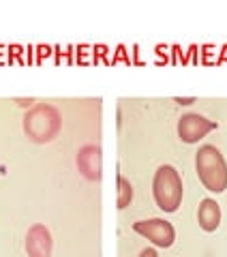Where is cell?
<instances>
[{
  "label": "cell",
  "instance_id": "6",
  "mask_svg": "<svg viewBox=\"0 0 227 257\" xmlns=\"http://www.w3.org/2000/svg\"><path fill=\"white\" fill-rule=\"evenodd\" d=\"M52 248H54V240H52L50 229L41 223L32 225L26 234L28 257H52Z\"/></svg>",
  "mask_w": 227,
  "mask_h": 257
},
{
  "label": "cell",
  "instance_id": "10",
  "mask_svg": "<svg viewBox=\"0 0 227 257\" xmlns=\"http://www.w3.org/2000/svg\"><path fill=\"white\" fill-rule=\"evenodd\" d=\"M140 257H159V253L152 246H148V248H144V251L140 253Z\"/></svg>",
  "mask_w": 227,
  "mask_h": 257
},
{
  "label": "cell",
  "instance_id": "1",
  "mask_svg": "<svg viewBox=\"0 0 227 257\" xmlns=\"http://www.w3.org/2000/svg\"><path fill=\"white\" fill-rule=\"evenodd\" d=\"M195 170L199 176V182L208 191L223 193L227 189V163L221 150L212 144H204L195 155Z\"/></svg>",
  "mask_w": 227,
  "mask_h": 257
},
{
  "label": "cell",
  "instance_id": "9",
  "mask_svg": "<svg viewBox=\"0 0 227 257\" xmlns=\"http://www.w3.org/2000/svg\"><path fill=\"white\" fill-rule=\"evenodd\" d=\"M131 199H133V187H131V182H129L123 174L118 176V199H116V204L120 210H125V208L131 204Z\"/></svg>",
  "mask_w": 227,
  "mask_h": 257
},
{
  "label": "cell",
  "instance_id": "8",
  "mask_svg": "<svg viewBox=\"0 0 227 257\" xmlns=\"http://www.w3.org/2000/svg\"><path fill=\"white\" fill-rule=\"evenodd\" d=\"M197 223L204 231H214L221 225V206H218L216 199L212 197L201 199L197 210Z\"/></svg>",
  "mask_w": 227,
  "mask_h": 257
},
{
  "label": "cell",
  "instance_id": "4",
  "mask_svg": "<svg viewBox=\"0 0 227 257\" xmlns=\"http://www.w3.org/2000/svg\"><path fill=\"white\" fill-rule=\"evenodd\" d=\"M133 229L140 236L148 238L155 246L161 248H169L176 240V229L174 225L165 221V219H148V221H137L133 223Z\"/></svg>",
  "mask_w": 227,
  "mask_h": 257
},
{
  "label": "cell",
  "instance_id": "7",
  "mask_svg": "<svg viewBox=\"0 0 227 257\" xmlns=\"http://www.w3.org/2000/svg\"><path fill=\"white\" fill-rule=\"evenodd\" d=\"M77 167L88 180H101V148L94 144L79 148L77 152Z\"/></svg>",
  "mask_w": 227,
  "mask_h": 257
},
{
  "label": "cell",
  "instance_id": "2",
  "mask_svg": "<svg viewBox=\"0 0 227 257\" xmlns=\"http://www.w3.org/2000/svg\"><path fill=\"white\" fill-rule=\"evenodd\" d=\"M60 126H62V120H60L58 109L54 105H47V103L35 105L24 116V131L37 144L52 142L60 133Z\"/></svg>",
  "mask_w": 227,
  "mask_h": 257
},
{
  "label": "cell",
  "instance_id": "3",
  "mask_svg": "<svg viewBox=\"0 0 227 257\" xmlns=\"http://www.w3.org/2000/svg\"><path fill=\"white\" fill-rule=\"evenodd\" d=\"M182 178L176 167L161 165L152 180V195L163 212H176L182 204Z\"/></svg>",
  "mask_w": 227,
  "mask_h": 257
},
{
  "label": "cell",
  "instance_id": "5",
  "mask_svg": "<svg viewBox=\"0 0 227 257\" xmlns=\"http://www.w3.org/2000/svg\"><path fill=\"white\" fill-rule=\"evenodd\" d=\"M216 128L214 120H208L199 114H184L178 120V138L184 144H195L201 138H206L210 131Z\"/></svg>",
  "mask_w": 227,
  "mask_h": 257
},
{
  "label": "cell",
  "instance_id": "12",
  "mask_svg": "<svg viewBox=\"0 0 227 257\" xmlns=\"http://www.w3.org/2000/svg\"><path fill=\"white\" fill-rule=\"evenodd\" d=\"M18 101H20V105H24V107H26V105H32V103H35L32 99H28V101H26V99H18Z\"/></svg>",
  "mask_w": 227,
  "mask_h": 257
},
{
  "label": "cell",
  "instance_id": "11",
  "mask_svg": "<svg viewBox=\"0 0 227 257\" xmlns=\"http://www.w3.org/2000/svg\"><path fill=\"white\" fill-rule=\"evenodd\" d=\"M174 101H176V103H180V105H191V103H195V96H189V99H182V96H176Z\"/></svg>",
  "mask_w": 227,
  "mask_h": 257
}]
</instances>
